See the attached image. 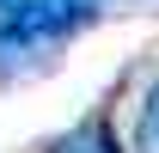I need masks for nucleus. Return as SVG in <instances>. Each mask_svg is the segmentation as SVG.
Listing matches in <instances>:
<instances>
[{
    "label": "nucleus",
    "instance_id": "nucleus-3",
    "mask_svg": "<svg viewBox=\"0 0 159 153\" xmlns=\"http://www.w3.org/2000/svg\"><path fill=\"white\" fill-rule=\"evenodd\" d=\"M49 153H116V147H110V135H104L98 123H86V129H74V135H61V141H55Z\"/></svg>",
    "mask_w": 159,
    "mask_h": 153
},
{
    "label": "nucleus",
    "instance_id": "nucleus-2",
    "mask_svg": "<svg viewBox=\"0 0 159 153\" xmlns=\"http://www.w3.org/2000/svg\"><path fill=\"white\" fill-rule=\"evenodd\" d=\"M135 153H159V80H147L135 104Z\"/></svg>",
    "mask_w": 159,
    "mask_h": 153
},
{
    "label": "nucleus",
    "instance_id": "nucleus-1",
    "mask_svg": "<svg viewBox=\"0 0 159 153\" xmlns=\"http://www.w3.org/2000/svg\"><path fill=\"white\" fill-rule=\"evenodd\" d=\"M92 19H98V0H6L0 6V49L25 55V49L74 37L80 25H92Z\"/></svg>",
    "mask_w": 159,
    "mask_h": 153
},
{
    "label": "nucleus",
    "instance_id": "nucleus-4",
    "mask_svg": "<svg viewBox=\"0 0 159 153\" xmlns=\"http://www.w3.org/2000/svg\"><path fill=\"white\" fill-rule=\"evenodd\" d=\"M0 6H6V0H0Z\"/></svg>",
    "mask_w": 159,
    "mask_h": 153
}]
</instances>
